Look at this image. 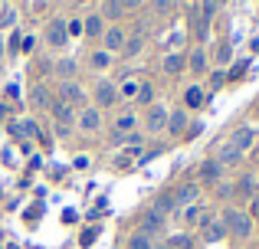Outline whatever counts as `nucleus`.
<instances>
[{
    "instance_id": "12",
    "label": "nucleus",
    "mask_w": 259,
    "mask_h": 249,
    "mask_svg": "<svg viewBox=\"0 0 259 249\" xmlns=\"http://www.w3.org/2000/svg\"><path fill=\"white\" fill-rule=\"evenodd\" d=\"M53 115H56V122H59V125L69 128V122H72V105H66L63 98H59V102H53Z\"/></svg>"
},
{
    "instance_id": "18",
    "label": "nucleus",
    "mask_w": 259,
    "mask_h": 249,
    "mask_svg": "<svg viewBox=\"0 0 259 249\" xmlns=\"http://www.w3.org/2000/svg\"><path fill=\"white\" fill-rule=\"evenodd\" d=\"M82 33H92V36H99V33H102V17H99V13L89 17L85 23H82Z\"/></svg>"
},
{
    "instance_id": "30",
    "label": "nucleus",
    "mask_w": 259,
    "mask_h": 249,
    "mask_svg": "<svg viewBox=\"0 0 259 249\" xmlns=\"http://www.w3.org/2000/svg\"><path fill=\"white\" fill-rule=\"evenodd\" d=\"M213 59H217V63H230V43H220V46H217Z\"/></svg>"
},
{
    "instance_id": "2",
    "label": "nucleus",
    "mask_w": 259,
    "mask_h": 249,
    "mask_svg": "<svg viewBox=\"0 0 259 249\" xmlns=\"http://www.w3.org/2000/svg\"><path fill=\"white\" fill-rule=\"evenodd\" d=\"M197 193H200V187L197 184H184V187H177L174 190V207H194V200H197Z\"/></svg>"
},
{
    "instance_id": "4",
    "label": "nucleus",
    "mask_w": 259,
    "mask_h": 249,
    "mask_svg": "<svg viewBox=\"0 0 259 249\" xmlns=\"http://www.w3.org/2000/svg\"><path fill=\"white\" fill-rule=\"evenodd\" d=\"M46 39H50V46H63L66 39H69V33H66V23L63 20H53L50 30H46Z\"/></svg>"
},
{
    "instance_id": "27",
    "label": "nucleus",
    "mask_w": 259,
    "mask_h": 249,
    "mask_svg": "<svg viewBox=\"0 0 259 249\" xmlns=\"http://www.w3.org/2000/svg\"><path fill=\"white\" fill-rule=\"evenodd\" d=\"M30 102H33V105H36V109H43V105H46V89H43V85H36V89H33V95H30Z\"/></svg>"
},
{
    "instance_id": "37",
    "label": "nucleus",
    "mask_w": 259,
    "mask_h": 249,
    "mask_svg": "<svg viewBox=\"0 0 259 249\" xmlns=\"http://www.w3.org/2000/svg\"><path fill=\"white\" fill-rule=\"evenodd\" d=\"M92 239H95V230H85V233H82V246H89Z\"/></svg>"
},
{
    "instance_id": "32",
    "label": "nucleus",
    "mask_w": 259,
    "mask_h": 249,
    "mask_svg": "<svg viewBox=\"0 0 259 249\" xmlns=\"http://www.w3.org/2000/svg\"><path fill=\"white\" fill-rule=\"evenodd\" d=\"M138 98H141V102H151V85H148V82H141V89H138Z\"/></svg>"
},
{
    "instance_id": "25",
    "label": "nucleus",
    "mask_w": 259,
    "mask_h": 249,
    "mask_svg": "<svg viewBox=\"0 0 259 249\" xmlns=\"http://www.w3.org/2000/svg\"><path fill=\"white\" fill-rule=\"evenodd\" d=\"M56 72H59V76H63V79H69V76H72V72H76V63H72V59H59V66H56Z\"/></svg>"
},
{
    "instance_id": "17",
    "label": "nucleus",
    "mask_w": 259,
    "mask_h": 249,
    "mask_svg": "<svg viewBox=\"0 0 259 249\" xmlns=\"http://www.w3.org/2000/svg\"><path fill=\"white\" fill-rule=\"evenodd\" d=\"M200 174H203V180H217L220 177V161H207V164L200 167Z\"/></svg>"
},
{
    "instance_id": "10",
    "label": "nucleus",
    "mask_w": 259,
    "mask_h": 249,
    "mask_svg": "<svg viewBox=\"0 0 259 249\" xmlns=\"http://www.w3.org/2000/svg\"><path fill=\"white\" fill-rule=\"evenodd\" d=\"M161 226H164V217H161V213H145V220H141V233H148V236H151V233H158Z\"/></svg>"
},
{
    "instance_id": "3",
    "label": "nucleus",
    "mask_w": 259,
    "mask_h": 249,
    "mask_svg": "<svg viewBox=\"0 0 259 249\" xmlns=\"http://www.w3.org/2000/svg\"><path fill=\"white\" fill-rule=\"evenodd\" d=\"M230 144H233L236 147V151H249V147H253L256 144V131H253V128H240V131H233V138H230Z\"/></svg>"
},
{
    "instance_id": "21",
    "label": "nucleus",
    "mask_w": 259,
    "mask_h": 249,
    "mask_svg": "<svg viewBox=\"0 0 259 249\" xmlns=\"http://www.w3.org/2000/svg\"><path fill=\"white\" fill-rule=\"evenodd\" d=\"M217 7H220V0H203V30H207V23L213 20Z\"/></svg>"
},
{
    "instance_id": "29",
    "label": "nucleus",
    "mask_w": 259,
    "mask_h": 249,
    "mask_svg": "<svg viewBox=\"0 0 259 249\" xmlns=\"http://www.w3.org/2000/svg\"><path fill=\"white\" fill-rule=\"evenodd\" d=\"M184 220H187V223H200V207H184Z\"/></svg>"
},
{
    "instance_id": "19",
    "label": "nucleus",
    "mask_w": 259,
    "mask_h": 249,
    "mask_svg": "<svg viewBox=\"0 0 259 249\" xmlns=\"http://www.w3.org/2000/svg\"><path fill=\"white\" fill-rule=\"evenodd\" d=\"M181 66H184V59L177 56V53H171V56H164V72H171V76H174V72H181Z\"/></svg>"
},
{
    "instance_id": "28",
    "label": "nucleus",
    "mask_w": 259,
    "mask_h": 249,
    "mask_svg": "<svg viewBox=\"0 0 259 249\" xmlns=\"http://www.w3.org/2000/svg\"><path fill=\"white\" fill-rule=\"evenodd\" d=\"M138 89H141V82H125V85L118 89V95H125V98H135V95H138Z\"/></svg>"
},
{
    "instance_id": "13",
    "label": "nucleus",
    "mask_w": 259,
    "mask_h": 249,
    "mask_svg": "<svg viewBox=\"0 0 259 249\" xmlns=\"http://www.w3.org/2000/svg\"><path fill=\"white\" fill-rule=\"evenodd\" d=\"M184 128H187V115H184V112L167 115V131H171V134H184Z\"/></svg>"
},
{
    "instance_id": "23",
    "label": "nucleus",
    "mask_w": 259,
    "mask_h": 249,
    "mask_svg": "<svg viewBox=\"0 0 259 249\" xmlns=\"http://www.w3.org/2000/svg\"><path fill=\"white\" fill-rule=\"evenodd\" d=\"M102 13H105L108 20H118L121 17V4H118V0H108V4L102 7Z\"/></svg>"
},
{
    "instance_id": "24",
    "label": "nucleus",
    "mask_w": 259,
    "mask_h": 249,
    "mask_svg": "<svg viewBox=\"0 0 259 249\" xmlns=\"http://www.w3.org/2000/svg\"><path fill=\"white\" fill-rule=\"evenodd\" d=\"M167 210H174V200L164 193V197H158V200H154V213H161V217H164Z\"/></svg>"
},
{
    "instance_id": "39",
    "label": "nucleus",
    "mask_w": 259,
    "mask_h": 249,
    "mask_svg": "<svg viewBox=\"0 0 259 249\" xmlns=\"http://www.w3.org/2000/svg\"><path fill=\"white\" fill-rule=\"evenodd\" d=\"M0 56H4V43H0Z\"/></svg>"
},
{
    "instance_id": "16",
    "label": "nucleus",
    "mask_w": 259,
    "mask_h": 249,
    "mask_svg": "<svg viewBox=\"0 0 259 249\" xmlns=\"http://www.w3.org/2000/svg\"><path fill=\"white\" fill-rule=\"evenodd\" d=\"M240 158H243V154L236 151L233 144H227V147H223V151H220V158H217V161H220V164H236V161H240Z\"/></svg>"
},
{
    "instance_id": "14",
    "label": "nucleus",
    "mask_w": 259,
    "mask_h": 249,
    "mask_svg": "<svg viewBox=\"0 0 259 249\" xmlns=\"http://www.w3.org/2000/svg\"><path fill=\"white\" fill-rule=\"evenodd\" d=\"M128 249H154V243H151V236H148V233H132V236H128Z\"/></svg>"
},
{
    "instance_id": "36",
    "label": "nucleus",
    "mask_w": 259,
    "mask_h": 249,
    "mask_svg": "<svg viewBox=\"0 0 259 249\" xmlns=\"http://www.w3.org/2000/svg\"><path fill=\"white\" fill-rule=\"evenodd\" d=\"M174 246H181V249H187V246H190V239H187V236H174Z\"/></svg>"
},
{
    "instance_id": "33",
    "label": "nucleus",
    "mask_w": 259,
    "mask_h": 249,
    "mask_svg": "<svg viewBox=\"0 0 259 249\" xmlns=\"http://www.w3.org/2000/svg\"><path fill=\"white\" fill-rule=\"evenodd\" d=\"M66 33H69V36H79V33H82V23H79V20H72V23H66Z\"/></svg>"
},
{
    "instance_id": "1",
    "label": "nucleus",
    "mask_w": 259,
    "mask_h": 249,
    "mask_svg": "<svg viewBox=\"0 0 259 249\" xmlns=\"http://www.w3.org/2000/svg\"><path fill=\"white\" fill-rule=\"evenodd\" d=\"M223 226H227V233H233V239H246L249 233H253L249 217L240 213V210H227V213H223Z\"/></svg>"
},
{
    "instance_id": "20",
    "label": "nucleus",
    "mask_w": 259,
    "mask_h": 249,
    "mask_svg": "<svg viewBox=\"0 0 259 249\" xmlns=\"http://www.w3.org/2000/svg\"><path fill=\"white\" fill-rule=\"evenodd\" d=\"M92 66H95V69H108V66H112V56H108L105 49L92 53Z\"/></svg>"
},
{
    "instance_id": "15",
    "label": "nucleus",
    "mask_w": 259,
    "mask_h": 249,
    "mask_svg": "<svg viewBox=\"0 0 259 249\" xmlns=\"http://www.w3.org/2000/svg\"><path fill=\"white\" fill-rule=\"evenodd\" d=\"M141 46H145V36L135 33V36H125V46H121V49H125V56H138Z\"/></svg>"
},
{
    "instance_id": "38",
    "label": "nucleus",
    "mask_w": 259,
    "mask_h": 249,
    "mask_svg": "<svg viewBox=\"0 0 259 249\" xmlns=\"http://www.w3.org/2000/svg\"><path fill=\"white\" fill-rule=\"evenodd\" d=\"M253 213H256V217H259V197L253 200Z\"/></svg>"
},
{
    "instance_id": "34",
    "label": "nucleus",
    "mask_w": 259,
    "mask_h": 249,
    "mask_svg": "<svg viewBox=\"0 0 259 249\" xmlns=\"http://www.w3.org/2000/svg\"><path fill=\"white\" fill-rule=\"evenodd\" d=\"M253 177H246V180H240V193H253Z\"/></svg>"
},
{
    "instance_id": "5",
    "label": "nucleus",
    "mask_w": 259,
    "mask_h": 249,
    "mask_svg": "<svg viewBox=\"0 0 259 249\" xmlns=\"http://www.w3.org/2000/svg\"><path fill=\"white\" fill-rule=\"evenodd\" d=\"M200 223H203V233H207L210 243H217V239L227 236V226H223V220H207V217H203Z\"/></svg>"
},
{
    "instance_id": "22",
    "label": "nucleus",
    "mask_w": 259,
    "mask_h": 249,
    "mask_svg": "<svg viewBox=\"0 0 259 249\" xmlns=\"http://www.w3.org/2000/svg\"><path fill=\"white\" fill-rule=\"evenodd\" d=\"M203 56H207V53H200V49L190 53V69H194V72H203V69H207V59H203Z\"/></svg>"
},
{
    "instance_id": "7",
    "label": "nucleus",
    "mask_w": 259,
    "mask_h": 249,
    "mask_svg": "<svg viewBox=\"0 0 259 249\" xmlns=\"http://www.w3.org/2000/svg\"><path fill=\"white\" fill-rule=\"evenodd\" d=\"M148 128H151V131L167 128V109H164V105H154V109H151V115H148Z\"/></svg>"
},
{
    "instance_id": "8",
    "label": "nucleus",
    "mask_w": 259,
    "mask_h": 249,
    "mask_svg": "<svg viewBox=\"0 0 259 249\" xmlns=\"http://www.w3.org/2000/svg\"><path fill=\"white\" fill-rule=\"evenodd\" d=\"M59 95H63L66 105H79V102H82V89H79V85H72V82H63V85H59Z\"/></svg>"
},
{
    "instance_id": "31",
    "label": "nucleus",
    "mask_w": 259,
    "mask_h": 249,
    "mask_svg": "<svg viewBox=\"0 0 259 249\" xmlns=\"http://www.w3.org/2000/svg\"><path fill=\"white\" fill-rule=\"evenodd\" d=\"M200 102H203L200 89H190V92H187V105H200Z\"/></svg>"
},
{
    "instance_id": "35",
    "label": "nucleus",
    "mask_w": 259,
    "mask_h": 249,
    "mask_svg": "<svg viewBox=\"0 0 259 249\" xmlns=\"http://www.w3.org/2000/svg\"><path fill=\"white\" fill-rule=\"evenodd\" d=\"M118 4H121V10H132V7H141L145 0H118Z\"/></svg>"
},
{
    "instance_id": "11",
    "label": "nucleus",
    "mask_w": 259,
    "mask_h": 249,
    "mask_svg": "<svg viewBox=\"0 0 259 249\" xmlns=\"http://www.w3.org/2000/svg\"><path fill=\"white\" fill-rule=\"evenodd\" d=\"M105 46L108 49H121V46H125V30H121V26L105 30Z\"/></svg>"
},
{
    "instance_id": "26",
    "label": "nucleus",
    "mask_w": 259,
    "mask_h": 249,
    "mask_svg": "<svg viewBox=\"0 0 259 249\" xmlns=\"http://www.w3.org/2000/svg\"><path fill=\"white\" fill-rule=\"evenodd\" d=\"M115 128H118V131H132V128H135V115H132V112H128V115H118Z\"/></svg>"
},
{
    "instance_id": "9",
    "label": "nucleus",
    "mask_w": 259,
    "mask_h": 249,
    "mask_svg": "<svg viewBox=\"0 0 259 249\" xmlns=\"http://www.w3.org/2000/svg\"><path fill=\"white\" fill-rule=\"evenodd\" d=\"M79 125H82L85 131H99V125H102L99 109H82V115H79Z\"/></svg>"
},
{
    "instance_id": "6",
    "label": "nucleus",
    "mask_w": 259,
    "mask_h": 249,
    "mask_svg": "<svg viewBox=\"0 0 259 249\" xmlns=\"http://www.w3.org/2000/svg\"><path fill=\"white\" fill-rule=\"evenodd\" d=\"M95 95H99V105H115V98H118V89H115L112 82H99V89H95Z\"/></svg>"
}]
</instances>
